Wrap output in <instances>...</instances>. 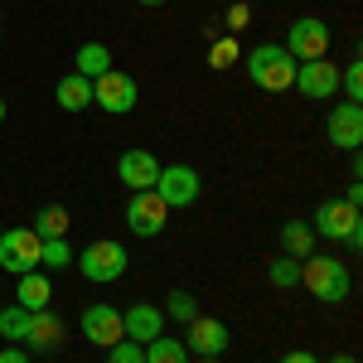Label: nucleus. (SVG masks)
<instances>
[{"label": "nucleus", "mask_w": 363, "mask_h": 363, "mask_svg": "<svg viewBox=\"0 0 363 363\" xmlns=\"http://www.w3.org/2000/svg\"><path fill=\"white\" fill-rule=\"evenodd\" d=\"M199 363H223V359H199Z\"/></svg>", "instance_id": "obj_37"}, {"label": "nucleus", "mask_w": 363, "mask_h": 363, "mask_svg": "<svg viewBox=\"0 0 363 363\" xmlns=\"http://www.w3.org/2000/svg\"><path fill=\"white\" fill-rule=\"evenodd\" d=\"M73 257H78V252L68 247V238H44L39 267H49V272H63V267H73Z\"/></svg>", "instance_id": "obj_24"}, {"label": "nucleus", "mask_w": 363, "mask_h": 363, "mask_svg": "<svg viewBox=\"0 0 363 363\" xmlns=\"http://www.w3.org/2000/svg\"><path fill=\"white\" fill-rule=\"evenodd\" d=\"M68 223H73V218H68V208H63V203H44V208H39V213H34V233H39V238H68Z\"/></svg>", "instance_id": "obj_21"}, {"label": "nucleus", "mask_w": 363, "mask_h": 363, "mask_svg": "<svg viewBox=\"0 0 363 363\" xmlns=\"http://www.w3.org/2000/svg\"><path fill=\"white\" fill-rule=\"evenodd\" d=\"M344 203H354V208H359V203H363V184H349V189H344Z\"/></svg>", "instance_id": "obj_32"}, {"label": "nucleus", "mask_w": 363, "mask_h": 363, "mask_svg": "<svg viewBox=\"0 0 363 363\" xmlns=\"http://www.w3.org/2000/svg\"><path fill=\"white\" fill-rule=\"evenodd\" d=\"M145 363H189V349H184V339H150L145 344Z\"/></svg>", "instance_id": "obj_22"}, {"label": "nucleus", "mask_w": 363, "mask_h": 363, "mask_svg": "<svg viewBox=\"0 0 363 363\" xmlns=\"http://www.w3.org/2000/svg\"><path fill=\"white\" fill-rule=\"evenodd\" d=\"M73 267L83 272L92 286H112V281L126 277V267H131V252L121 247V242H112V238H97L92 247H83L78 257H73Z\"/></svg>", "instance_id": "obj_4"}, {"label": "nucleus", "mask_w": 363, "mask_h": 363, "mask_svg": "<svg viewBox=\"0 0 363 363\" xmlns=\"http://www.w3.org/2000/svg\"><path fill=\"white\" fill-rule=\"evenodd\" d=\"M169 223V208L160 203L155 189H140V194L126 199V228L136 233V238H160Z\"/></svg>", "instance_id": "obj_9"}, {"label": "nucleus", "mask_w": 363, "mask_h": 363, "mask_svg": "<svg viewBox=\"0 0 363 363\" xmlns=\"http://www.w3.org/2000/svg\"><path fill=\"white\" fill-rule=\"evenodd\" d=\"M330 39H335V29L325 25L320 15H301L296 25L286 29V54L296 58V63H310V58H325L330 54Z\"/></svg>", "instance_id": "obj_7"}, {"label": "nucleus", "mask_w": 363, "mask_h": 363, "mask_svg": "<svg viewBox=\"0 0 363 363\" xmlns=\"http://www.w3.org/2000/svg\"><path fill=\"white\" fill-rule=\"evenodd\" d=\"M184 330H189V335H184V349H194L199 359H223V349H228V325L223 320L194 315Z\"/></svg>", "instance_id": "obj_12"}, {"label": "nucleus", "mask_w": 363, "mask_h": 363, "mask_svg": "<svg viewBox=\"0 0 363 363\" xmlns=\"http://www.w3.org/2000/svg\"><path fill=\"white\" fill-rule=\"evenodd\" d=\"M121 330H126V339H136V344H150V339L165 335V310L136 301L131 310H121Z\"/></svg>", "instance_id": "obj_15"}, {"label": "nucleus", "mask_w": 363, "mask_h": 363, "mask_svg": "<svg viewBox=\"0 0 363 363\" xmlns=\"http://www.w3.org/2000/svg\"><path fill=\"white\" fill-rule=\"evenodd\" d=\"M165 315L174 320V325H189V320L199 315V301L189 296V291H169L165 296Z\"/></svg>", "instance_id": "obj_26"}, {"label": "nucleus", "mask_w": 363, "mask_h": 363, "mask_svg": "<svg viewBox=\"0 0 363 363\" xmlns=\"http://www.w3.org/2000/svg\"><path fill=\"white\" fill-rule=\"evenodd\" d=\"M310 233L315 238H330V242H344L349 252L363 247V218H359V208L344 203V199H325L315 208V218H310Z\"/></svg>", "instance_id": "obj_2"}, {"label": "nucleus", "mask_w": 363, "mask_h": 363, "mask_svg": "<svg viewBox=\"0 0 363 363\" xmlns=\"http://www.w3.org/2000/svg\"><path fill=\"white\" fill-rule=\"evenodd\" d=\"M310 252H315V233H310V223H301V218L281 223V257H296V262H306Z\"/></svg>", "instance_id": "obj_20"}, {"label": "nucleus", "mask_w": 363, "mask_h": 363, "mask_svg": "<svg viewBox=\"0 0 363 363\" xmlns=\"http://www.w3.org/2000/svg\"><path fill=\"white\" fill-rule=\"evenodd\" d=\"M242 63H247L252 87H262V92H286L296 83V58L286 54L281 44H257Z\"/></svg>", "instance_id": "obj_3"}, {"label": "nucleus", "mask_w": 363, "mask_h": 363, "mask_svg": "<svg viewBox=\"0 0 363 363\" xmlns=\"http://www.w3.org/2000/svg\"><path fill=\"white\" fill-rule=\"evenodd\" d=\"M267 281H272L277 291H291V286H301V262H296V257H277V262L267 267Z\"/></svg>", "instance_id": "obj_25"}, {"label": "nucleus", "mask_w": 363, "mask_h": 363, "mask_svg": "<svg viewBox=\"0 0 363 363\" xmlns=\"http://www.w3.org/2000/svg\"><path fill=\"white\" fill-rule=\"evenodd\" d=\"M136 102H140V83L131 73L107 68L102 78H92V107H102V112H112V116H126V112H136Z\"/></svg>", "instance_id": "obj_5"}, {"label": "nucleus", "mask_w": 363, "mask_h": 363, "mask_svg": "<svg viewBox=\"0 0 363 363\" xmlns=\"http://www.w3.org/2000/svg\"><path fill=\"white\" fill-rule=\"evenodd\" d=\"M208 63H213V68H228V63H238V39H218V44L208 49Z\"/></svg>", "instance_id": "obj_29"}, {"label": "nucleus", "mask_w": 363, "mask_h": 363, "mask_svg": "<svg viewBox=\"0 0 363 363\" xmlns=\"http://www.w3.org/2000/svg\"><path fill=\"white\" fill-rule=\"evenodd\" d=\"M228 25L238 29V25H247V5H233V15H228Z\"/></svg>", "instance_id": "obj_33"}, {"label": "nucleus", "mask_w": 363, "mask_h": 363, "mask_svg": "<svg viewBox=\"0 0 363 363\" xmlns=\"http://www.w3.org/2000/svg\"><path fill=\"white\" fill-rule=\"evenodd\" d=\"M78 325H83V339L97 344V349H112L116 339H126V330H121V310L116 306H87Z\"/></svg>", "instance_id": "obj_11"}, {"label": "nucleus", "mask_w": 363, "mask_h": 363, "mask_svg": "<svg viewBox=\"0 0 363 363\" xmlns=\"http://www.w3.org/2000/svg\"><path fill=\"white\" fill-rule=\"evenodd\" d=\"M25 349H34V354H58L63 349V320H58L54 310H34L29 315Z\"/></svg>", "instance_id": "obj_16"}, {"label": "nucleus", "mask_w": 363, "mask_h": 363, "mask_svg": "<svg viewBox=\"0 0 363 363\" xmlns=\"http://www.w3.org/2000/svg\"><path fill=\"white\" fill-rule=\"evenodd\" d=\"M301 286H306L315 301L339 306V301H349L354 277H349V262H339V257H330V252H310L306 262H301Z\"/></svg>", "instance_id": "obj_1"}, {"label": "nucleus", "mask_w": 363, "mask_h": 363, "mask_svg": "<svg viewBox=\"0 0 363 363\" xmlns=\"http://www.w3.org/2000/svg\"><path fill=\"white\" fill-rule=\"evenodd\" d=\"M25 335H29V310L25 306H0V339L25 344Z\"/></svg>", "instance_id": "obj_23"}, {"label": "nucleus", "mask_w": 363, "mask_h": 363, "mask_svg": "<svg viewBox=\"0 0 363 363\" xmlns=\"http://www.w3.org/2000/svg\"><path fill=\"white\" fill-rule=\"evenodd\" d=\"M296 92L310 97V102H330L339 92V68L330 58H310V63H296Z\"/></svg>", "instance_id": "obj_10"}, {"label": "nucleus", "mask_w": 363, "mask_h": 363, "mask_svg": "<svg viewBox=\"0 0 363 363\" xmlns=\"http://www.w3.org/2000/svg\"><path fill=\"white\" fill-rule=\"evenodd\" d=\"M155 194H160V203L174 213V208H189V203H199V194H203V179H199L194 165H160V174H155Z\"/></svg>", "instance_id": "obj_8"}, {"label": "nucleus", "mask_w": 363, "mask_h": 363, "mask_svg": "<svg viewBox=\"0 0 363 363\" xmlns=\"http://www.w3.org/2000/svg\"><path fill=\"white\" fill-rule=\"evenodd\" d=\"M281 363H320L310 349H291V354H281Z\"/></svg>", "instance_id": "obj_31"}, {"label": "nucleus", "mask_w": 363, "mask_h": 363, "mask_svg": "<svg viewBox=\"0 0 363 363\" xmlns=\"http://www.w3.org/2000/svg\"><path fill=\"white\" fill-rule=\"evenodd\" d=\"M325 363H359L354 354H335V359H325Z\"/></svg>", "instance_id": "obj_34"}, {"label": "nucleus", "mask_w": 363, "mask_h": 363, "mask_svg": "<svg viewBox=\"0 0 363 363\" xmlns=\"http://www.w3.org/2000/svg\"><path fill=\"white\" fill-rule=\"evenodd\" d=\"M49 301H54V281L44 277V272L15 277V306H25L29 315H34V310H49Z\"/></svg>", "instance_id": "obj_17"}, {"label": "nucleus", "mask_w": 363, "mask_h": 363, "mask_svg": "<svg viewBox=\"0 0 363 363\" xmlns=\"http://www.w3.org/2000/svg\"><path fill=\"white\" fill-rule=\"evenodd\" d=\"M0 306H5V301H0Z\"/></svg>", "instance_id": "obj_39"}, {"label": "nucleus", "mask_w": 363, "mask_h": 363, "mask_svg": "<svg viewBox=\"0 0 363 363\" xmlns=\"http://www.w3.org/2000/svg\"><path fill=\"white\" fill-rule=\"evenodd\" d=\"M0 363H29L25 344H5V349H0Z\"/></svg>", "instance_id": "obj_30"}, {"label": "nucleus", "mask_w": 363, "mask_h": 363, "mask_svg": "<svg viewBox=\"0 0 363 363\" xmlns=\"http://www.w3.org/2000/svg\"><path fill=\"white\" fill-rule=\"evenodd\" d=\"M39 252H44V238L34 228H5L0 233V267L10 277H25V272H39Z\"/></svg>", "instance_id": "obj_6"}, {"label": "nucleus", "mask_w": 363, "mask_h": 363, "mask_svg": "<svg viewBox=\"0 0 363 363\" xmlns=\"http://www.w3.org/2000/svg\"><path fill=\"white\" fill-rule=\"evenodd\" d=\"M0 233H5V228H0Z\"/></svg>", "instance_id": "obj_38"}, {"label": "nucleus", "mask_w": 363, "mask_h": 363, "mask_svg": "<svg viewBox=\"0 0 363 363\" xmlns=\"http://www.w3.org/2000/svg\"><path fill=\"white\" fill-rule=\"evenodd\" d=\"M136 5H150V10H155V5H165V0H136Z\"/></svg>", "instance_id": "obj_35"}, {"label": "nucleus", "mask_w": 363, "mask_h": 363, "mask_svg": "<svg viewBox=\"0 0 363 363\" xmlns=\"http://www.w3.org/2000/svg\"><path fill=\"white\" fill-rule=\"evenodd\" d=\"M54 97H58L63 112H87V107H92V78H83V73H63L58 87H54Z\"/></svg>", "instance_id": "obj_18"}, {"label": "nucleus", "mask_w": 363, "mask_h": 363, "mask_svg": "<svg viewBox=\"0 0 363 363\" xmlns=\"http://www.w3.org/2000/svg\"><path fill=\"white\" fill-rule=\"evenodd\" d=\"M107 68H112V49L102 39H87L83 49L73 54V73H83V78H102Z\"/></svg>", "instance_id": "obj_19"}, {"label": "nucleus", "mask_w": 363, "mask_h": 363, "mask_svg": "<svg viewBox=\"0 0 363 363\" xmlns=\"http://www.w3.org/2000/svg\"><path fill=\"white\" fill-rule=\"evenodd\" d=\"M107 363H145V344H136V339H116L112 349H107Z\"/></svg>", "instance_id": "obj_28"}, {"label": "nucleus", "mask_w": 363, "mask_h": 363, "mask_svg": "<svg viewBox=\"0 0 363 363\" xmlns=\"http://www.w3.org/2000/svg\"><path fill=\"white\" fill-rule=\"evenodd\" d=\"M155 174H160V160L150 155V150H121V160H116V179L131 189V194H140V189H155Z\"/></svg>", "instance_id": "obj_13"}, {"label": "nucleus", "mask_w": 363, "mask_h": 363, "mask_svg": "<svg viewBox=\"0 0 363 363\" xmlns=\"http://www.w3.org/2000/svg\"><path fill=\"white\" fill-rule=\"evenodd\" d=\"M0 121H5V97H0Z\"/></svg>", "instance_id": "obj_36"}, {"label": "nucleus", "mask_w": 363, "mask_h": 363, "mask_svg": "<svg viewBox=\"0 0 363 363\" xmlns=\"http://www.w3.org/2000/svg\"><path fill=\"white\" fill-rule=\"evenodd\" d=\"M339 87H344V102H359L363 107V63L359 58L349 68H339Z\"/></svg>", "instance_id": "obj_27"}, {"label": "nucleus", "mask_w": 363, "mask_h": 363, "mask_svg": "<svg viewBox=\"0 0 363 363\" xmlns=\"http://www.w3.org/2000/svg\"><path fill=\"white\" fill-rule=\"evenodd\" d=\"M325 131H330V140L339 150H359L363 145V107L359 102H339L330 112V121H325Z\"/></svg>", "instance_id": "obj_14"}]
</instances>
